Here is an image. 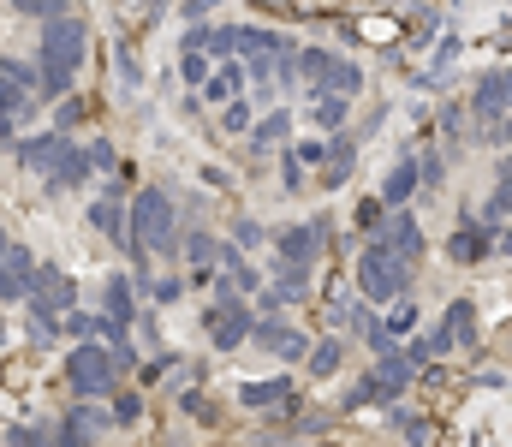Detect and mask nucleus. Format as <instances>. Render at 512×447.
<instances>
[{
  "instance_id": "6e6552de",
  "label": "nucleus",
  "mask_w": 512,
  "mask_h": 447,
  "mask_svg": "<svg viewBox=\"0 0 512 447\" xmlns=\"http://www.w3.org/2000/svg\"><path fill=\"white\" fill-rule=\"evenodd\" d=\"M30 90H42V66L30 72L18 54H6V60H0V120H12V126H18V114L30 120V114H36Z\"/></svg>"
},
{
  "instance_id": "37998d69",
  "label": "nucleus",
  "mask_w": 512,
  "mask_h": 447,
  "mask_svg": "<svg viewBox=\"0 0 512 447\" xmlns=\"http://www.w3.org/2000/svg\"><path fill=\"white\" fill-rule=\"evenodd\" d=\"M501 257H512V227H501Z\"/></svg>"
},
{
  "instance_id": "f8f14e48",
  "label": "nucleus",
  "mask_w": 512,
  "mask_h": 447,
  "mask_svg": "<svg viewBox=\"0 0 512 447\" xmlns=\"http://www.w3.org/2000/svg\"><path fill=\"white\" fill-rule=\"evenodd\" d=\"M322 239H328V221H304V227H286V233H274V251H280V263H316L322 257Z\"/></svg>"
},
{
  "instance_id": "a211bd4d",
  "label": "nucleus",
  "mask_w": 512,
  "mask_h": 447,
  "mask_svg": "<svg viewBox=\"0 0 512 447\" xmlns=\"http://www.w3.org/2000/svg\"><path fill=\"white\" fill-rule=\"evenodd\" d=\"M239 406H251V412H280V406H292V376L239 382Z\"/></svg>"
},
{
  "instance_id": "2eb2a0df",
  "label": "nucleus",
  "mask_w": 512,
  "mask_h": 447,
  "mask_svg": "<svg viewBox=\"0 0 512 447\" xmlns=\"http://www.w3.org/2000/svg\"><path fill=\"white\" fill-rule=\"evenodd\" d=\"M60 144H66V132L54 126V132H42V138H6V155L18 161V167H30V173H48L54 167V155H60Z\"/></svg>"
},
{
  "instance_id": "79ce46f5",
  "label": "nucleus",
  "mask_w": 512,
  "mask_h": 447,
  "mask_svg": "<svg viewBox=\"0 0 512 447\" xmlns=\"http://www.w3.org/2000/svg\"><path fill=\"white\" fill-rule=\"evenodd\" d=\"M209 12H215V0H185V18H191V24H203Z\"/></svg>"
},
{
  "instance_id": "58836bf2",
  "label": "nucleus",
  "mask_w": 512,
  "mask_h": 447,
  "mask_svg": "<svg viewBox=\"0 0 512 447\" xmlns=\"http://www.w3.org/2000/svg\"><path fill=\"white\" fill-rule=\"evenodd\" d=\"M6 442H12V447H36V442H42V436H36L30 424H12V430H6Z\"/></svg>"
},
{
  "instance_id": "c756f323",
  "label": "nucleus",
  "mask_w": 512,
  "mask_h": 447,
  "mask_svg": "<svg viewBox=\"0 0 512 447\" xmlns=\"http://www.w3.org/2000/svg\"><path fill=\"white\" fill-rule=\"evenodd\" d=\"M221 132H233V138H239V132H256V114H251L245 96H233V102L221 108Z\"/></svg>"
},
{
  "instance_id": "b1692460",
  "label": "nucleus",
  "mask_w": 512,
  "mask_h": 447,
  "mask_svg": "<svg viewBox=\"0 0 512 447\" xmlns=\"http://www.w3.org/2000/svg\"><path fill=\"white\" fill-rule=\"evenodd\" d=\"M102 316H114V322H131V316H137V287H131L126 275H108V287H102Z\"/></svg>"
},
{
  "instance_id": "412c9836",
  "label": "nucleus",
  "mask_w": 512,
  "mask_h": 447,
  "mask_svg": "<svg viewBox=\"0 0 512 447\" xmlns=\"http://www.w3.org/2000/svg\"><path fill=\"white\" fill-rule=\"evenodd\" d=\"M310 120H316L322 132H346V120H352V96H346V90H316Z\"/></svg>"
},
{
  "instance_id": "f257e3e1",
  "label": "nucleus",
  "mask_w": 512,
  "mask_h": 447,
  "mask_svg": "<svg viewBox=\"0 0 512 447\" xmlns=\"http://www.w3.org/2000/svg\"><path fill=\"white\" fill-rule=\"evenodd\" d=\"M84 18H72V12H54L48 24H42V42H36V60H42V96H66L72 90V78H78V66H84Z\"/></svg>"
},
{
  "instance_id": "5701e85b",
  "label": "nucleus",
  "mask_w": 512,
  "mask_h": 447,
  "mask_svg": "<svg viewBox=\"0 0 512 447\" xmlns=\"http://www.w3.org/2000/svg\"><path fill=\"white\" fill-rule=\"evenodd\" d=\"M352 167H358V144H352L346 132H334L328 161H322V185H346V179H352Z\"/></svg>"
},
{
  "instance_id": "bb28decb",
  "label": "nucleus",
  "mask_w": 512,
  "mask_h": 447,
  "mask_svg": "<svg viewBox=\"0 0 512 447\" xmlns=\"http://www.w3.org/2000/svg\"><path fill=\"white\" fill-rule=\"evenodd\" d=\"M382 400H387V388H382V376L370 370V376H358V388L340 400V412H358V406H382Z\"/></svg>"
},
{
  "instance_id": "c85d7f7f",
  "label": "nucleus",
  "mask_w": 512,
  "mask_h": 447,
  "mask_svg": "<svg viewBox=\"0 0 512 447\" xmlns=\"http://www.w3.org/2000/svg\"><path fill=\"white\" fill-rule=\"evenodd\" d=\"M209 72H215L209 48H185V60H179V78H185L191 90H203V84H209Z\"/></svg>"
},
{
  "instance_id": "393cba45",
  "label": "nucleus",
  "mask_w": 512,
  "mask_h": 447,
  "mask_svg": "<svg viewBox=\"0 0 512 447\" xmlns=\"http://www.w3.org/2000/svg\"><path fill=\"white\" fill-rule=\"evenodd\" d=\"M304 364H310V382L340 376V364H346V340H316V352H310Z\"/></svg>"
},
{
  "instance_id": "1a4fd4ad",
  "label": "nucleus",
  "mask_w": 512,
  "mask_h": 447,
  "mask_svg": "<svg viewBox=\"0 0 512 447\" xmlns=\"http://www.w3.org/2000/svg\"><path fill=\"white\" fill-rule=\"evenodd\" d=\"M30 287H36V257L24 239H6L0 245V304H30Z\"/></svg>"
},
{
  "instance_id": "f3484780",
  "label": "nucleus",
  "mask_w": 512,
  "mask_h": 447,
  "mask_svg": "<svg viewBox=\"0 0 512 447\" xmlns=\"http://www.w3.org/2000/svg\"><path fill=\"white\" fill-rule=\"evenodd\" d=\"M417 185H423V161H417V155H399V161L387 167V179H382V197L393 203V209H405V203L417 197Z\"/></svg>"
},
{
  "instance_id": "473e14b6",
  "label": "nucleus",
  "mask_w": 512,
  "mask_h": 447,
  "mask_svg": "<svg viewBox=\"0 0 512 447\" xmlns=\"http://www.w3.org/2000/svg\"><path fill=\"white\" fill-rule=\"evenodd\" d=\"M185 257H191V263H197V269H209V263H215V257H221V245H215V239H209V233H191V239H185Z\"/></svg>"
},
{
  "instance_id": "ea45409f",
  "label": "nucleus",
  "mask_w": 512,
  "mask_h": 447,
  "mask_svg": "<svg viewBox=\"0 0 512 447\" xmlns=\"http://www.w3.org/2000/svg\"><path fill=\"white\" fill-rule=\"evenodd\" d=\"M185 293V287H179V281H155V287H149V298H155V304H173V298Z\"/></svg>"
},
{
  "instance_id": "2f4dec72",
  "label": "nucleus",
  "mask_w": 512,
  "mask_h": 447,
  "mask_svg": "<svg viewBox=\"0 0 512 447\" xmlns=\"http://www.w3.org/2000/svg\"><path fill=\"white\" fill-rule=\"evenodd\" d=\"M6 12H18V18H36V24H48L54 12H66L60 0H6Z\"/></svg>"
},
{
  "instance_id": "c9c22d12",
  "label": "nucleus",
  "mask_w": 512,
  "mask_h": 447,
  "mask_svg": "<svg viewBox=\"0 0 512 447\" xmlns=\"http://www.w3.org/2000/svg\"><path fill=\"white\" fill-rule=\"evenodd\" d=\"M137 418H143V400H137V394H120V400H114V424H120V430H131Z\"/></svg>"
},
{
  "instance_id": "4be33fe9",
  "label": "nucleus",
  "mask_w": 512,
  "mask_h": 447,
  "mask_svg": "<svg viewBox=\"0 0 512 447\" xmlns=\"http://www.w3.org/2000/svg\"><path fill=\"white\" fill-rule=\"evenodd\" d=\"M376 376H382L387 400H393V394H405V388L417 382V352H382V364H376Z\"/></svg>"
},
{
  "instance_id": "39448f33",
  "label": "nucleus",
  "mask_w": 512,
  "mask_h": 447,
  "mask_svg": "<svg viewBox=\"0 0 512 447\" xmlns=\"http://www.w3.org/2000/svg\"><path fill=\"white\" fill-rule=\"evenodd\" d=\"M203 328L215 340V352H239L245 340H256V316L245 310V298L233 293V281L215 275V304L203 310Z\"/></svg>"
},
{
  "instance_id": "0eeeda50",
  "label": "nucleus",
  "mask_w": 512,
  "mask_h": 447,
  "mask_svg": "<svg viewBox=\"0 0 512 447\" xmlns=\"http://www.w3.org/2000/svg\"><path fill=\"white\" fill-rule=\"evenodd\" d=\"M471 114H477V126H483L489 138H501V126H507V114H512V66L477 78V90H471Z\"/></svg>"
},
{
  "instance_id": "7ed1b4c3",
  "label": "nucleus",
  "mask_w": 512,
  "mask_h": 447,
  "mask_svg": "<svg viewBox=\"0 0 512 447\" xmlns=\"http://www.w3.org/2000/svg\"><path fill=\"white\" fill-rule=\"evenodd\" d=\"M131 227H137V263H149V257H173V233H179V221H173V197L167 191H137L131 197Z\"/></svg>"
},
{
  "instance_id": "20e7f679",
  "label": "nucleus",
  "mask_w": 512,
  "mask_h": 447,
  "mask_svg": "<svg viewBox=\"0 0 512 447\" xmlns=\"http://www.w3.org/2000/svg\"><path fill=\"white\" fill-rule=\"evenodd\" d=\"M114 382H120L114 346H96V340L72 346V358H66V388H72V400H108Z\"/></svg>"
},
{
  "instance_id": "cd10ccee",
  "label": "nucleus",
  "mask_w": 512,
  "mask_h": 447,
  "mask_svg": "<svg viewBox=\"0 0 512 447\" xmlns=\"http://www.w3.org/2000/svg\"><path fill=\"white\" fill-rule=\"evenodd\" d=\"M286 132H292V114H286V108H274V114H268V120H262V126H256V132H251V149H256V155H262V149H268V144H280Z\"/></svg>"
},
{
  "instance_id": "dca6fc26",
  "label": "nucleus",
  "mask_w": 512,
  "mask_h": 447,
  "mask_svg": "<svg viewBox=\"0 0 512 447\" xmlns=\"http://www.w3.org/2000/svg\"><path fill=\"white\" fill-rule=\"evenodd\" d=\"M90 167H96V161H90V149H78L72 138H66L60 155H54V167H48L42 179H48V191H66V185H84V173H90Z\"/></svg>"
},
{
  "instance_id": "6ab92c4d",
  "label": "nucleus",
  "mask_w": 512,
  "mask_h": 447,
  "mask_svg": "<svg viewBox=\"0 0 512 447\" xmlns=\"http://www.w3.org/2000/svg\"><path fill=\"white\" fill-rule=\"evenodd\" d=\"M245 78H251V60H245V66H239V60L215 66V72H209V84H203V102H221V108H227V102L245 90Z\"/></svg>"
},
{
  "instance_id": "a878e982",
  "label": "nucleus",
  "mask_w": 512,
  "mask_h": 447,
  "mask_svg": "<svg viewBox=\"0 0 512 447\" xmlns=\"http://www.w3.org/2000/svg\"><path fill=\"white\" fill-rule=\"evenodd\" d=\"M447 328H453V340L471 352V346H477V304H471V298H453V304H447Z\"/></svg>"
},
{
  "instance_id": "72a5a7b5",
  "label": "nucleus",
  "mask_w": 512,
  "mask_h": 447,
  "mask_svg": "<svg viewBox=\"0 0 512 447\" xmlns=\"http://www.w3.org/2000/svg\"><path fill=\"white\" fill-rule=\"evenodd\" d=\"M78 120H84V102H78V96L66 90V96H60V108H54V126H60V132H72Z\"/></svg>"
},
{
  "instance_id": "aec40b11",
  "label": "nucleus",
  "mask_w": 512,
  "mask_h": 447,
  "mask_svg": "<svg viewBox=\"0 0 512 447\" xmlns=\"http://www.w3.org/2000/svg\"><path fill=\"white\" fill-rule=\"evenodd\" d=\"M108 424H114V412H96V400H78V412H66V424H60V442H90Z\"/></svg>"
},
{
  "instance_id": "f704fd0d",
  "label": "nucleus",
  "mask_w": 512,
  "mask_h": 447,
  "mask_svg": "<svg viewBox=\"0 0 512 447\" xmlns=\"http://www.w3.org/2000/svg\"><path fill=\"white\" fill-rule=\"evenodd\" d=\"M387 418H393V424H399V430H405V436H417V442H423V436H429V424H423V418H417V412H405V406H387Z\"/></svg>"
},
{
  "instance_id": "4c0bfd02",
  "label": "nucleus",
  "mask_w": 512,
  "mask_h": 447,
  "mask_svg": "<svg viewBox=\"0 0 512 447\" xmlns=\"http://www.w3.org/2000/svg\"><path fill=\"white\" fill-rule=\"evenodd\" d=\"M441 132H447V138H459V132H465V108H459V102H447V108H441Z\"/></svg>"
},
{
  "instance_id": "7c9ffc66",
  "label": "nucleus",
  "mask_w": 512,
  "mask_h": 447,
  "mask_svg": "<svg viewBox=\"0 0 512 447\" xmlns=\"http://www.w3.org/2000/svg\"><path fill=\"white\" fill-rule=\"evenodd\" d=\"M411 328H417V304H411V298H393V304H387V334L399 340V334H411Z\"/></svg>"
},
{
  "instance_id": "423d86ee",
  "label": "nucleus",
  "mask_w": 512,
  "mask_h": 447,
  "mask_svg": "<svg viewBox=\"0 0 512 447\" xmlns=\"http://www.w3.org/2000/svg\"><path fill=\"white\" fill-rule=\"evenodd\" d=\"M298 66H304L310 96H316V90H346V96L364 90V66H358V60H340V54H328V48H298Z\"/></svg>"
},
{
  "instance_id": "e433bc0d",
  "label": "nucleus",
  "mask_w": 512,
  "mask_h": 447,
  "mask_svg": "<svg viewBox=\"0 0 512 447\" xmlns=\"http://www.w3.org/2000/svg\"><path fill=\"white\" fill-rule=\"evenodd\" d=\"M90 161H96L102 173H114V167H120V155H114V144H108V138H96V144H90Z\"/></svg>"
},
{
  "instance_id": "ddd939ff",
  "label": "nucleus",
  "mask_w": 512,
  "mask_h": 447,
  "mask_svg": "<svg viewBox=\"0 0 512 447\" xmlns=\"http://www.w3.org/2000/svg\"><path fill=\"white\" fill-rule=\"evenodd\" d=\"M376 239H382V245H393L399 257H411V263L423 257V221H417L411 209H387V221L376 227Z\"/></svg>"
},
{
  "instance_id": "9d476101",
  "label": "nucleus",
  "mask_w": 512,
  "mask_h": 447,
  "mask_svg": "<svg viewBox=\"0 0 512 447\" xmlns=\"http://www.w3.org/2000/svg\"><path fill=\"white\" fill-rule=\"evenodd\" d=\"M90 227H96L114 251H126L131 263H137V227H131V209H120V191H108V197L90 203Z\"/></svg>"
},
{
  "instance_id": "f03ea898",
  "label": "nucleus",
  "mask_w": 512,
  "mask_h": 447,
  "mask_svg": "<svg viewBox=\"0 0 512 447\" xmlns=\"http://www.w3.org/2000/svg\"><path fill=\"white\" fill-rule=\"evenodd\" d=\"M358 293L370 298V304H393V298L411 293V257H399L393 245H382L376 233L364 239V251H358Z\"/></svg>"
},
{
  "instance_id": "9b49d317",
  "label": "nucleus",
  "mask_w": 512,
  "mask_h": 447,
  "mask_svg": "<svg viewBox=\"0 0 512 447\" xmlns=\"http://www.w3.org/2000/svg\"><path fill=\"white\" fill-rule=\"evenodd\" d=\"M489 251H501V239H495V227H483V221H465L459 233H447V263H459V269H477Z\"/></svg>"
},
{
  "instance_id": "a19ab883",
  "label": "nucleus",
  "mask_w": 512,
  "mask_h": 447,
  "mask_svg": "<svg viewBox=\"0 0 512 447\" xmlns=\"http://www.w3.org/2000/svg\"><path fill=\"white\" fill-rule=\"evenodd\" d=\"M441 173H447L441 155H423V185H441Z\"/></svg>"
},
{
  "instance_id": "4468645a",
  "label": "nucleus",
  "mask_w": 512,
  "mask_h": 447,
  "mask_svg": "<svg viewBox=\"0 0 512 447\" xmlns=\"http://www.w3.org/2000/svg\"><path fill=\"white\" fill-rule=\"evenodd\" d=\"M256 340H262L274 358H286V364H292V358H310V340H304L292 322H280V316H256Z\"/></svg>"
}]
</instances>
